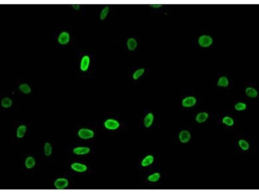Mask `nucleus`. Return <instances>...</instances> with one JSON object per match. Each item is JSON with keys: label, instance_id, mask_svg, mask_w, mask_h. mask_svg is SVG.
I'll return each mask as SVG.
<instances>
[{"label": "nucleus", "instance_id": "nucleus-1", "mask_svg": "<svg viewBox=\"0 0 259 194\" xmlns=\"http://www.w3.org/2000/svg\"><path fill=\"white\" fill-rule=\"evenodd\" d=\"M77 135L79 137L83 140H89L93 138L95 136L94 131L87 128H82L78 131Z\"/></svg>", "mask_w": 259, "mask_h": 194}, {"label": "nucleus", "instance_id": "nucleus-2", "mask_svg": "<svg viewBox=\"0 0 259 194\" xmlns=\"http://www.w3.org/2000/svg\"><path fill=\"white\" fill-rule=\"evenodd\" d=\"M103 125L107 130L115 131L119 128L120 127V123L117 120L110 118L104 121Z\"/></svg>", "mask_w": 259, "mask_h": 194}, {"label": "nucleus", "instance_id": "nucleus-3", "mask_svg": "<svg viewBox=\"0 0 259 194\" xmlns=\"http://www.w3.org/2000/svg\"><path fill=\"white\" fill-rule=\"evenodd\" d=\"M197 103V99L193 96H188L183 98L181 104L184 108H190L195 106Z\"/></svg>", "mask_w": 259, "mask_h": 194}, {"label": "nucleus", "instance_id": "nucleus-4", "mask_svg": "<svg viewBox=\"0 0 259 194\" xmlns=\"http://www.w3.org/2000/svg\"><path fill=\"white\" fill-rule=\"evenodd\" d=\"M155 119L154 114L152 112H149L146 115L143 119L144 126L147 128L151 127Z\"/></svg>", "mask_w": 259, "mask_h": 194}, {"label": "nucleus", "instance_id": "nucleus-5", "mask_svg": "<svg viewBox=\"0 0 259 194\" xmlns=\"http://www.w3.org/2000/svg\"><path fill=\"white\" fill-rule=\"evenodd\" d=\"M90 62V57L88 55L83 56L80 64L81 70L84 72L87 71L89 69Z\"/></svg>", "mask_w": 259, "mask_h": 194}, {"label": "nucleus", "instance_id": "nucleus-6", "mask_svg": "<svg viewBox=\"0 0 259 194\" xmlns=\"http://www.w3.org/2000/svg\"><path fill=\"white\" fill-rule=\"evenodd\" d=\"M213 41L212 38L208 35L201 36L198 40L199 45L203 47H209L212 44Z\"/></svg>", "mask_w": 259, "mask_h": 194}, {"label": "nucleus", "instance_id": "nucleus-7", "mask_svg": "<svg viewBox=\"0 0 259 194\" xmlns=\"http://www.w3.org/2000/svg\"><path fill=\"white\" fill-rule=\"evenodd\" d=\"M69 182L68 179L64 178H61L56 179L54 183L55 188L59 190H63L68 186Z\"/></svg>", "mask_w": 259, "mask_h": 194}, {"label": "nucleus", "instance_id": "nucleus-8", "mask_svg": "<svg viewBox=\"0 0 259 194\" xmlns=\"http://www.w3.org/2000/svg\"><path fill=\"white\" fill-rule=\"evenodd\" d=\"M71 167L72 170L79 173H83L87 171L88 170L87 165L78 162H75L72 164Z\"/></svg>", "mask_w": 259, "mask_h": 194}, {"label": "nucleus", "instance_id": "nucleus-9", "mask_svg": "<svg viewBox=\"0 0 259 194\" xmlns=\"http://www.w3.org/2000/svg\"><path fill=\"white\" fill-rule=\"evenodd\" d=\"M179 139L182 143H186L188 142L191 138L190 133L188 131L182 130L179 133Z\"/></svg>", "mask_w": 259, "mask_h": 194}, {"label": "nucleus", "instance_id": "nucleus-10", "mask_svg": "<svg viewBox=\"0 0 259 194\" xmlns=\"http://www.w3.org/2000/svg\"><path fill=\"white\" fill-rule=\"evenodd\" d=\"M70 40V35L67 32H63L59 35L58 41L59 44L64 45L68 43Z\"/></svg>", "mask_w": 259, "mask_h": 194}, {"label": "nucleus", "instance_id": "nucleus-11", "mask_svg": "<svg viewBox=\"0 0 259 194\" xmlns=\"http://www.w3.org/2000/svg\"><path fill=\"white\" fill-rule=\"evenodd\" d=\"M90 149L87 147H78L74 148L73 153L77 155H82L87 154L90 152Z\"/></svg>", "mask_w": 259, "mask_h": 194}, {"label": "nucleus", "instance_id": "nucleus-12", "mask_svg": "<svg viewBox=\"0 0 259 194\" xmlns=\"http://www.w3.org/2000/svg\"><path fill=\"white\" fill-rule=\"evenodd\" d=\"M20 92L24 95H29L32 92V88L29 84L26 83L20 84L18 87Z\"/></svg>", "mask_w": 259, "mask_h": 194}, {"label": "nucleus", "instance_id": "nucleus-13", "mask_svg": "<svg viewBox=\"0 0 259 194\" xmlns=\"http://www.w3.org/2000/svg\"><path fill=\"white\" fill-rule=\"evenodd\" d=\"M209 117V114L206 112H201L198 113L195 117L196 121L199 123H204Z\"/></svg>", "mask_w": 259, "mask_h": 194}, {"label": "nucleus", "instance_id": "nucleus-14", "mask_svg": "<svg viewBox=\"0 0 259 194\" xmlns=\"http://www.w3.org/2000/svg\"><path fill=\"white\" fill-rule=\"evenodd\" d=\"M245 93L247 97L251 98H256L258 95V92L257 90L251 87H247L245 89Z\"/></svg>", "mask_w": 259, "mask_h": 194}, {"label": "nucleus", "instance_id": "nucleus-15", "mask_svg": "<svg viewBox=\"0 0 259 194\" xmlns=\"http://www.w3.org/2000/svg\"><path fill=\"white\" fill-rule=\"evenodd\" d=\"M154 161V157L151 155L146 156L141 162V165L143 167H147L151 165Z\"/></svg>", "mask_w": 259, "mask_h": 194}, {"label": "nucleus", "instance_id": "nucleus-16", "mask_svg": "<svg viewBox=\"0 0 259 194\" xmlns=\"http://www.w3.org/2000/svg\"><path fill=\"white\" fill-rule=\"evenodd\" d=\"M138 46V43L136 40L134 38L128 39L127 41V46L129 51H133L136 49Z\"/></svg>", "mask_w": 259, "mask_h": 194}, {"label": "nucleus", "instance_id": "nucleus-17", "mask_svg": "<svg viewBox=\"0 0 259 194\" xmlns=\"http://www.w3.org/2000/svg\"><path fill=\"white\" fill-rule=\"evenodd\" d=\"M228 78L226 76H222L219 78L217 82V85L219 87L226 88L229 84Z\"/></svg>", "mask_w": 259, "mask_h": 194}, {"label": "nucleus", "instance_id": "nucleus-18", "mask_svg": "<svg viewBox=\"0 0 259 194\" xmlns=\"http://www.w3.org/2000/svg\"><path fill=\"white\" fill-rule=\"evenodd\" d=\"M145 69L143 68H140L136 70L132 75L133 80L135 81L138 80L145 74Z\"/></svg>", "mask_w": 259, "mask_h": 194}, {"label": "nucleus", "instance_id": "nucleus-19", "mask_svg": "<svg viewBox=\"0 0 259 194\" xmlns=\"http://www.w3.org/2000/svg\"><path fill=\"white\" fill-rule=\"evenodd\" d=\"M12 104V100L10 97H5L1 100V105L3 108H10L11 107Z\"/></svg>", "mask_w": 259, "mask_h": 194}, {"label": "nucleus", "instance_id": "nucleus-20", "mask_svg": "<svg viewBox=\"0 0 259 194\" xmlns=\"http://www.w3.org/2000/svg\"><path fill=\"white\" fill-rule=\"evenodd\" d=\"M27 127L24 125H21L19 126L17 130L16 136L19 139L24 138L26 132Z\"/></svg>", "mask_w": 259, "mask_h": 194}, {"label": "nucleus", "instance_id": "nucleus-21", "mask_svg": "<svg viewBox=\"0 0 259 194\" xmlns=\"http://www.w3.org/2000/svg\"><path fill=\"white\" fill-rule=\"evenodd\" d=\"M160 177L161 175L159 172H156L149 175L147 178V180L150 182L155 183L159 181Z\"/></svg>", "mask_w": 259, "mask_h": 194}, {"label": "nucleus", "instance_id": "nucleus-22", "mask_svg": "<svg viewBox=\"0 0 259 194\" xmlns=\"http://www.w3.org/2000/svg\"><path fill=\"white\" fill-rule=\"evenodd\" d=\"M35 161L32 157H28L25 162V166L28 169L33 168L35 165Z\"/></svg>", "mask_w": 259, "mask_h": 194}, {"label": "nucleus", "instance_id": "nucleus-23", "mask_svg": "<svg viewBox=\"0 0 259 194\" xmlns=\"http://www.w3.org/2000/svg\"><path fill=\"white\" fill-rule=\"evenodd\" d=\"M247 104L244 102H239L236 103L234 106L235 110L238 111H242L245 110L247 109Z\"/></svg>", "mask_w": 259, "mask_h": 194}, {"label": "nucleus", "instance_id": "nucleus-24", "mask_svg": "<svg viewBox=\"0 0 259 194\" xmlns=\"http://www.w3.org/2000/svg\"><path fill=\"white\" fill-rule=\"evenodd\" d=\"M110 9L109 6H106L104 8L100 14V19L101 20H104L109 13Z\"/></svg>", "mask_w": 259, "mask_h": 194}, {"label": "nucleus", "instance_id": "nucleus-25", "mask_svg": "<svg viewBox=\"0 0 259 194\" xmlns=\"http://www.w3.org/2000/svg\"><path fill=\"white\" fill-rule=\"evenodd\" d=\"M222 123L228 126H232L234 124V120L231 117L226 116L222 119Z\"/></svg>", "mask_w": 259, "mask_h": 194}, {"label": "nucleus", "instance_id": "nucleus-26", "mask_svg": "<svg viewBox=\"0 0 259 194\" xmlns=\"http://www.w3.org/2000/svg\"><path fill=\"white\" fill-rule=\"evenodd\" d=\"M44 153L46 156H49L52 153V147L50 144L49 142H46L44 146Z\"/></svg>", "mask_w": 259, "mask_h": 194}, {"label": "nucleus", "instance_id": "nucleus-27", "mask_svg": "<svg viewBox=\"0 0 259 194\" xmlns=\"http://www.w3.org/2000/svg\"><path fill=\"white\" fill-rule=\"evenodd\" d=\"M239 145L240 147L243 150H247L249 148L248 143L245 140H240L239 141Z\"/></svg>", "mask_w": 259, "mask_h": 194}, {"label": "nucleus", "instance_id": "nucleus-28", "mask_svg": "<svg viewBox=\"0 0 259 194\" xmlns=\"http://www.w3.org/2000/svg\"><path fill=\"white\" fill-rule=\"evenodd\" d=\"M149 6L151 8L154 9H159L163 5L162 4H150Z\"/></svg>", "mask_w": 259, "mask_h": 194}, {"label": "nucleus", "instance_id": "nucleus-29", "mask_svg": "<svg viewBox=\"0 0 259 194\" xmlns=\"http://www.w3.org/2000/svg\"><path fill=\"white\" fill-rule=\"evenodd\" d=\"M73 8L75 10L78 11L80 9V6L79 4H73L72 5Z\"/></svg>", "mask_w": 259, "mask_h": 194}]
</instances>
